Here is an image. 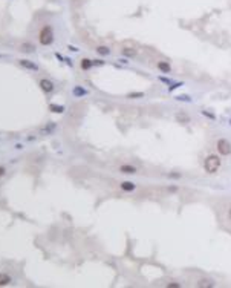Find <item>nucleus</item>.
<instances>
[{
	"mask_svg": "<svg viewBox=\"0 0 231 288\" xmlns=\"http://www.w3.org/2000/svg\"><path fill=\"white\" fill-rule=\"evenodd\" d=\"M38 40H40V43H41L43 46H49V44H52V41H54V31H52V26H49V25L43 26L41 31H40V34H38Z\"/></svg>",
	"mask_w": 231,
	"mask_h": 288,
	"instance_id": "1",
	"label": "nucleus"
},
{
	"mask_svg": "<svg viewBox=\"0 0 231 288\" xmlns=\"http://www.w3.org/2000/svg\"><path fill=\"white\" fill-rule=\"evenodd\" d=\"M219 165H220V159H219V156H216V155L207 156V159H205V162H204V167H205V170L208 172V173L217 172Z\"/></svg>",
	"mask_w": 231,
	"mask_h": 288,
	"instance_id": "2",
	"label": "nucleus"
},
{
	"mask_svg": "<svg viewBox=\"0 0 231 288\" xmlns=\"http://www.w3.org/2000/svg\"><path fill=\"white\" fill-rule=\"evenodd\" d=\"M217 150H219V153L220 155H229L231 153V144H229V141H226V139H219L217 141Z\"/></svg>",
	"mask_w": 231,
	"mask_h": 288,
	"instance_id": "3",
	"label": "nucleus"
},
{
	"mask_svg": "<svg viewBox=\"0 0 231 288\" xmlns=\"http://www.w3.org/2000/svg\"><path fill=\"white\" fill-rule=\"evenodd\" d=\"M40 87H41V90H43V92L49 93V92H52V90H54V83H52L51 80H46V78H43V80H40Z\"/></svg>",
	"mask_w": 231,
	"mask_h": 288,
	"instance_id": "4",
	"label": "nucleus"
},
{
	"mask_svg": "<svg viewBox=\"0 0 231 288\" xmlns=\"http://www.w3.org/2000/svg\"><path fill=\"white\" fill-rule=\"evenodd\" d=\"M20 51L21 52H34L35 51V44H32V43H21L20 44Z\"/></svg>",
	"mask_w": 231,
	"mask_h": 288,
	"instance_id": "5",
	"label": "nucleus"
},
{
	"mask_svg": "<svg viewBox=\"0 0 231 288\" xmlns=\"http://www.w3.org/2000/svg\"><path fill=\"white\" fill-rule=\"evenodd\" d=\"M20 64L23 66V67H26V69H32V70H37L38 67H37V64H34L32 61H29V60H20Z\"/></svg>",
	"mask_w": 231,
	"mask_h": 288,
	"instance_id": "6",
	"label": "nucleus"
},
{
	"mask_svg": "<svg viewBox=\"0 0 231 288\" xmlns=\"http://www.w3.org/2000/svg\"><path fill=\"white\" fill-rule=\"evenodd\" d=\"M11 283V277L5 273H0V286H6Z\"/></svg>",
	"mask_w": 231,
	"mask_h": 288,
	"instance_id": "7",
	"label": "nucleus"
},
{
	"mask_svg": "<svg viewBox=\"0 0 231 288\" xmlns=\"http://www.w3.org/2000/svg\"><path fill=\"white\" fill-rule=\"evenodd\" d=\"M120 172H123V173H130V175H133V173H136V169L133 165H121L120 167Z\"/></svg>",
	"mask_w": 231,
	"mask_h": 288,
	"instance_id": "8",
	"label": "nucleus"
},
{
	"mask_svg": "<svg viewBox=\"0 0 231 288\" xmlns=\"http://www.w3.org/2000/svg\"><path fill=\"white\" fill-rule=\"evenodd\" d=\"M80 66H81L83 70H87V69H90L92 66H94V63H92V60H89V58H83L81 63H80Z\"/></svg>",
	"mask_w": 231,
	"mask_h": 288,
	"instance_id": "9",
	"label": "nucleus"
},
{
	"mask_svg": "<svg viewBox=\"0 0 231 288\" xmlns=\"http://www.w3.org/2000/svg\"><path fill=\"white\" fill-rule=\"evenodd\" d=\"M176 119H178V121H181V123L185 124V123H188V121H190V116H188V115H185L184 112H181V113H178V115H176Z\"/></svg>",
	"mask_w": 231,
	"mask_h": 288,
	"instance_id": "10",
	"label": "nucleus"
},
{
	"mask_svg": "<svg viewBox=\"0 0 231 288\" xmlns=\"http://www.w3.org/2000/svg\"><path fill=\"white\" fill-rule=\"evenodd\" d=\"M121 188L126 190V191H132V190L135 188V184H133V182H129V181H124V182H121Z\"/></svg>",
	"mask_w": 231,
	"mask_h": 288,
	"instance_id": "11",
	"label": "nucleus"
},
{
	"mask_svg": "<svg viewBox=\"0 0 231 288\" xmlns=\"http://www.w3.org/2000/svg\"><path fill=\"white\" fill-rule=\"evenodd\" d=\"M123 54H124L126 57H135V55H136V51L133 49V47H124Z\"/></svg>",
	"mask_w": 231,
	"mask_h": 288,
	"instance_id": "12",
	"label": "nucleus"
},
{
	"mask_svg": "<svg viewBox=\"0 0 231 288\" xmlns=\"http://www.w3.org/2000/svg\"><path fill=\"white\" fill-rule=\"evenodd\" d=\"M158 67L162 70V72H170V70H172L170 64H168V63H164V61H159V63H158Z\"/></svg>",
	"mask_w": 231,
	"mask_h": 288,
	"instance_id": "13",
	"label": "nucleus"
},
{
	"mask_svg": "<svg viewBox=\"0 0 231 288\" xmlns=\"http://www.w3.org/2000/svg\"><path fill=\"white\" fill-rule=\"evenodd\" d=\"M97 52H98L100 55H107V54L110 52V49H109L107 46H98V47H97Z\"/></svg>",
	"mask_w": 231,
	"mask_h": 288,
	"instance_id": "14",
	"label": "nucleus"
},
{
	"mask_svg": "<svg viewBox=\"0 0 231 288\" xmlns=\"http://www.w3.org/2000/svg\"><path fill=\"white\" fill-rule=\"evenodd\" d=\"M197 285H199V286H205V288H211V286H213L211 280H208V279H201Z\"/></svg>",
	"mask_w": 231,
	"mask_h": 288,
	"instance_id": "15",
	"label": "nucleus"
},
{
	"mask_svg": "<svg viewBox=\"0 0 231 288\" xmlns=\"http://www.w3.org/2000/svg\"><path fill=\"white\" fill-rule=\"evenodd\" d=\"M49 109H51L52 112H57V113H61V112L64 110V107H63V106H55V104H51V106H49Z\"/></svg>",
	"mask_w": 231,
	"mask_h": 288,
	"instance_id": "16",
	"label": "nucleus"
},
{
	"mask_svg": "<svg viewBox=\"0 0 231 288\" xmlns=\"http://www.w3.org/2000/svg\"><path fill=\"white\" fill-rule=\"evenodd\" d=\"M144 93L143 92H138V93H129V98H143Z\"/></svg>",
	"mask_w": 231,
	"mask_h": 288,
	"instance_id": "17",
	"label": "nucleus"
},
{
	"mask_svg": "<svg viewBox=\"0 0 231 288\" xmlns=\"http://www.w3.org/2000/svg\"><path fill=\"white\" fill-rule=\"evenodd\" d=\"M92 63H94V66H101V64H104V61H101V60H92Z\"/></svg>",
	"mask_w": 231,
	"mask_h": 288,
	"instance_id": "18",
	"label": "nucleus"
},
{
	"mask_svg": "<svg viewBox=\"0 0 231 288\" xmlns=\"http://www.w3.org/2000/svg\"><path fill=\"white\" fill-rule=\"evenodd\" d=\"M74 92H75V95H83V93H86V90H83V89H78V87H77Z\"/></svg>",
	"mask_w": 231,
	"mask_h": 288,
	"instance_id": "19",
	"label": "nucleus"
},
{
	"mask_svg": "<svg viewBox=\"0 0 231 288\" xmlns=\"http://www.w3.org/2000/svg\"><path fill=\"white\" fill-rule=\"evenodd\" d=\"M5 173H6V169H5V167H2V165H0V178H2Z\"/></svg>",
	"mask_w": 231,
	"mask_h": 288,
	"instance_id": "20",
	"label": "nucleus"
},
{
	"mask_svg": "<svg viewBox=\"0 0 231 288\" xmlns=\"http://www.w3.org/2000/svg\"><path fill=\"white\" fill-rule=\"evenodd\" d=\"M168 288H179V283H168Z\"/></svg>",
	"mask_w": 231,
	"mask_h": 288,
	"instance_id": "21",
	"label": "nucleus"
},
{
	"mask_svg": "<svg viewBox=\"0 0 231 288\" xmlns=\"http://www.w3.org/2000/svg\"><path fill=\"white\" fill-rule=\"evenodd\" d=\"M228 214H229V219H231V208H229V211H228Z\"/></svg>",
	"mask_w": 231,
	"mask_h": 288,
	"instance_id": "22",
	"label": "nucleus"
}]
</instances>
